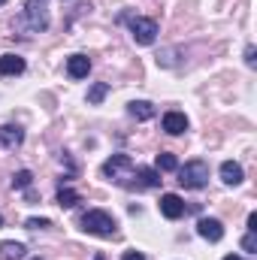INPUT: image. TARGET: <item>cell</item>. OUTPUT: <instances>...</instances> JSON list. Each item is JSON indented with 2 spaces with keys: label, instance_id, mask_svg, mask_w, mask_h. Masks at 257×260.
<instances>
[{
  "label": "cell",
  "instance_id": "obj_1",
  "mask_svg": "<svg viewBox=\"0 0 257 260\" xmlns=\"http://www.w3.org/2000/svg\"><path fill=\"white\" fill-rule=\"evenodd\" d=\"M79 227H82L85 233H91V236H103V239H115V236H118V224H115V218H112L109 212H103V209H91V212H85V215L79 218Z\"/></svg>",
  "mask_w": 257,
  "mask_h": 260
},
{
  "label": "cell",
  "instance_id": "obj_2",
  "mask_svg": "<svg viewBox=\"0 0 257 260\" xmlns=\"http://www.w3.org/2000/svg\"><path fill=\"white\" fill-rule=\"evenodd\" d=\"M15 24L24 27V30H30V34L46 30V27H49V3H46V0H27Z\"/></svg>",
  "mask_w": 257,
  "mask_h": 260
},
{
  "label": "cell",
  "instance_id": "obj_3",
  "mask_svg": "<svg viewBox=\"0 0 257 260\" xmlns=\"http://www.w3.org/2000/svg\"><path fill=\"white\" fill-rule=\"evenodd\" d=\"M133 173H136V167H133V160L127 154H112L103 164V176L115 185H124V188H127V179H133Z\"/></svg>",
  "mask_w": 257,
  "mask_h": 260
},
{
  "label": "cell",
  "instance_id": "obj_4",
  "mask_svg": "<svg viewBox=\"0 0 257 260\" xmlns=\"http://www.w3.org/2000/svg\"><path fill=\"white\" fill-rule=\"evenodd\" d=\"M206 182H209V164H206V160H188L185 167H179V185H182V188L197 191V188H203Z\"/></svg>",
  "mask_w": 257,
  "mask_h": 260
},
{
  "label": "cell",
  "instance_id": "obj_5",
  "mask_svg": "<svg viewBox=\"0 0 257 260\" xmlns=\"http://www.w3.org/2000/svg\"><path fill=\"white\" fill-rule=\"evenodd\" d=\"M130 34H133V40H136L139 46H151V43L157 40V21L136 15V18H130Z\"/></svg>",
  "mask_w": 257,
  "mask_h": 260
},
{
  "label": "cell",
  "instance_id": "obj_6",
  "mask_svg": "<svg viewBox=\"0 0 257 260\" xmlns=\"http://www.w3.org/2000/svg\"><path fill=\"white\" fill-rule=\"evenodd\" d=\"M185 212H188V206H185V200L179 194H164L160 197V215H164V218L176 221V218H182Z\"/></svg>",
  "mask_w": 257,
  "mask_h": 260
},
{
  "label": "cell",
  "instance_id": "obj_7",
  "mask_svg": "<svg viewBox=\"0 0 257 260\" xmlns=\"http://www.w3.org/2000/svg\"><path fill=\"white\" fill-rule=\"evenodd\" d=\"M197 233L203 239H209V242H221L224 239V224L215 221V218H200L197 221Z\"/></svg>",
  "mask_w": 257,
  "mask_h": 260
},
{
  "label": "cell",
  "instance_id": "obj_8",
  "mask_svg": "<svg viewBox=\"0 0 257 260\" xmlns=\"http://www.w3.org/2000/svg\"><path fill=\"white\" fill-rule=\"evenodd\" d=\"M24 142V130L15 124H0V145L3 148H18Z\"/></svg>",
  "mask_w": 257,
  "mask_h": 260
},
{
  "label": "cell",
  "instance_id": "obj_9",
  "mask_svg": "<svg viewBox=\"0 0 257 260\" xmlns=\"http://www.w3.org/2000/svg\"><path fill=\"white\" fill-rule=\"evenodd\" d=\"M164 130H167L170 136L185 133V130H188V115H185V112H176V109L167 112V115H164Z\"/></svg>",
  "mask_w": 257,
  "mask_h": 260
},
{
  "label": "cell",
  "instance_id": "obj_10",
  "mask_svg": "<svg viewBox=\"0 0 257 260\" xmlns=\"http://www.w3.org/2000/svg\"><path fill=\"white\" fill-rule=\"evenodd\" d=\"M67 73H70V79H85L91 73V61L85 55H70L67 58Z\"/></svg>",
  "mask_w": 257,
  "mask_h": 260
},
{
  "label": "cell",
  "instance_id": "obj_11",
  "mask_svg": "<svg viewBox=\"0 0 257 260\" xmlns=\"http://www.w3.org/2000/svg\"><path fill=\"white\" fill-rule=\"evenodd\" d=\"M242 179H245V173H242V167L236 160H224L221 164V182L224 185H242Z\"/></svg>",
  "mask_w": 257,
  "mask_h": 260
},
{
  "label": "cell",
  "instance_id": "obj_12",
  "mask_svg": "<svg viewBox=\"0 0 257 260\" xmlns=\"http://www.w3.org/2000/svg\"><path fill=\"white\" fill-rule=\"evenodd\" d=\"M18 73H24V58L0 55V76H18Z\"/></svg>",
  "mask_w": 257,
  "mask_h": 260
},
{
  "label": "cell",
  "instance_id": "obj_13",
  "mask_svg": "<svg viewBox=\"0 0 257 260\" xmlns=\"http://www.w3.org/2000/svg\"><path fill=\"white\" fill-rule=\"evenodd\" d=\"M133 179H139V182H136V188H157V185H160V176H157L151 167H136Z\"/></svg>",
  "mask_w": 257,
  "mask_h": 260
},
{
  "label": "cell",
  "instance_id": "obj_14",
  "mask_svg": "<svg viewBox=\"0 0 257 260\" xmlns=\"http://www.w3.org/2000/svg\"><path fill=\"white\" fill-rule=\"evenodd\" d=\"M127 112L136 118V121H148V118H154V112H157V109H154L148 100H133V103L127 106Z\"/></svg>",
  "mask_w": 257,
  "mask_h": 260
},
{
  "label": "cell",
  "instance_id": "obj_15",
  "mask_svg": "<svg viewBox=\"0 0 257 260\" xmlns=\"http://www.w3.org/2000/svg\"><path fill=\"white\" fill-rule=\"evenodd\" d=\"M24 245L21 242H0V260H21Z\"/></svg>",
  "mask_w": 257,
  "mask_h": 260
},
{
  "label": "cell",
  "instance_id": "obj_16",
  "mask_svg": "<svg viewBox=\"0 0 257 260\" xmlns=\"http://www.w3.org/2000/svg\"><path fill=\"white\" fill-rule=\"evenodd\" d=\"M79 200H82V197L76 194L73 188H61V191H58V206H61V209H73Z\"/></svg>",
  "mask_w": 257,
  "mask_h": 260
},
{
  "label": "cell",
  "instance_id": "obj_17",
  "mask_svg": "<svg viewBox=\"0 0 257 260\" xmlns=\"http://www.w3.org/2000/svg\"><path fill=\"white\" fill-rule=\"evenodd\" d=\"M157 170H164V173H173V170H179V160H176V154H170V151H160V154H157Z\"/></svg>",
  "mask_w": 257,
  "mask_h": 260
},
{
  "label": "cell",
  "instance_id": "obj_18",
  "mask_svg": "<svg viewBox=\"0 0 257 260\" xmlns=\"http://www.w3.org/2000/svg\"><path fill=\"white\" fill-rule=\"evenodd\" d=\"M30 182H34V173H30V170H18V173L12 176V188H15V191L30 188Z\"/></svg>",
  "mask_w": 257,
  "mask_h": 260
},
{
  "label": "cell",
  "instance_id": "obj_19",
  "mask_svg": "<svg viewBox=\"0 0 257 260\" xmlns=\"http://www.w3.org/2000/svg\"><path fill=\"white\" fill-rule=\"evenodd\" d=\"M106 94H109V85H106V82H97V85L88 91V103H94V106H97V103H103V97H106Z\"/></svg>",
  "mask_w": 257,
  "mask_h": 260
},
{
  "label": "cell",
  "instance_id": "obj_20",
  "mask_svg": "<svg viewBox=\"0 0 257 260\" xmlns=\"http://www.w3.org/2000/svg\"><path fill=\"white\" fill-rule=\"evenodd\" d=\"M24 227H27V230H49V227H52V221H49V218H27V221H24Z\"/></svg>",
  "mask_w": 257,
  "mask_h": 260
},
{
  "label": "cell",
  "instance_id": "obj_21",
  "mask_svg": "<svg viewBox=\"0 0 257 260\" xmlns=\"http://www.w3.org/2000/svg\"><path fill=\"white\" fill-rule=\"evenodd\" d=\"M242 251L257 254V233H254V230H248V233H245V239H242Z\"/></svg>",
  "mask_w": 257,
  "mask_h": 260
},
{
  "label": "cell",
  "instance_id": "obj_22",
  "mask_svg": "<svg viewBox=\"0 0 257 260\" xmlns=\"http://www.w3.org/2000/svg\"><path fill=\"white\" fill-rule=\"evenodd\" d=\"M245 64H248V67H254V64H257V52H254V46H248V49H245Z\"/></svg>",
  "mask_w": 257,
  "mask_h": 260
},
{
  "label": "cell",
  "instance_id": "obj_23",
  "mask_svg": "<svg viewBox=\"0 0 257 260\" xmlns=\"http://www.w3.org/2000/svg\"><path fill=\"white\" fill-rule=\"evenodd\" d=\"M121 260H145V257H142L139 251H124V257H121Z\"/></svg>",
  "mask_w": 257,
  "mask_h": 260
},
{
  "label": "cell",
  "instance_id": "obj_24",
  "mask_svg": "<svg viewBox=\"0 0 257 260\" xmlns=\"http://www.w3.org/2000/svg\"><path fill=\"white\" fill-rule=\"evenodd\" d=\"M248 230H254V233H257V215H254V212L248 215Z\"/></svg>",
  "mask_w": 257,
  "mask_h": 260
},
{
  "label": "cell",
  "instance_id": "obj_25",
  "mask_svg": "<svg viewBox=\"0 0 257 260\" xmlns=\"http://www.w3.org/2000/svg\"><path fill=\"white\" fill-rule=\"evenodd\" d=\"M224 260H242V257H236V254H227V257H224Z\"/></svg>",
  "mask_w": 257,
  "mask_h": 260
},
{
  "label": "cell",
  "instance_id": "obj_26",
  "mask_svg": "<svg viewBox=\"0 0 257 260\" xmlns=\"http://www.w3.org/2000/svg\"><path fill=\"white\" fill-rule=\"evenodd\" d=\"M0 227H3V212H0Z\"/></svg>",
  "mask_w": 257,
  "mask_h": 260
},
{
  "label": "cell",
  "instance_id": "obj_27",
  "mask_svg": "<svg viewBox=\"0 0 257 260\" xmlns=\"http://www.w3.org/2000/svg\"><path fill=\"white\" fill-rule=\"evenodd\" d=\"M3 3H6V0H0V6H3Z\"/></svg>",
  "mask_w": 257,
  "mask_h": 260
},
{
  "label": "cell",
  "instance_id": "obj_28",
  "mask_svg": "<svg viewBox=\"0 0 257 260\" xmlns=\"http://www.w3.org/2000/svg\"><path fill=\"white\" fill-rule=\"evenodd\" d=\"M34 260H37V257H34Z\"/></svg>",
  "mask_w": 257,
  "mask_h": 260
}]
</instances>
